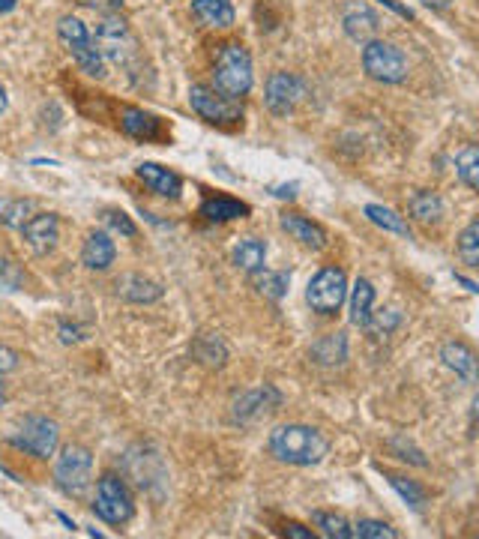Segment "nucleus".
Segmentation results:
<instances>
[{"instance_id": "obj_7", "label": "nucleus", "mask_w": 479, "mask_h": 539, "mask_svg": "<svg viewBox=\"0 0 479 539\" xmlns=\"http://www.w3.org/2000/svg\"><path fill=\"white\" fill-rule=\"evenodd\" d=\"M57 438H60L57 423H51V420H45V417H27V420L18 426V432L9 435V444H12L15 450H24L27 456L48 459V456H54V450H57Z\"/></svg>"}, {"instance_id": "obj_45", "label": "nucleus", "mask_w": 479, "mask_h": 539, "mask_svg": "<svg viewBox=\"0 0 479 539\" xmlns=\"http://www.w3.org/2000/svg\"><path fill=\"white\" fill-rule=\"evenodd\" d=\"M6 111V90H3V84H0V114Z\"/></svg>"}, {"instance_id": "obj_31", "label": "nucleus", "mask_w": 479, "mask_h": 539, "mask_svg": "<svg viewBox=\"0 0 479 539\" xmlns=\"http://www.w3.org/2000/svg\"><path fill=\"white\" fill-rule=\"evenodd\" d=\"M459 258L468 267H479V219H474L462 234H459Z\"/></svg>"}, {"instance_id": "obj_30", "label": "nucleus", "mask_w": 479, "mask_h": 539, "mask_svg": "<svg viewBox=\"0 0 479 539\" xmlns=\"http://www.w3.org/2000/svg\"><path fill=\"white\" fill-rule=\"evenodd\" d=\"M255 276V288L264 294V297H270V300H279V297H285L288 294V285H291V279L285 276V273H270V270H258V273H252Z\"/></svg>"}, {"instance_id": "obj_15", "label": "nucleus", "mask_w": 479, "mask_h": 539, "mask_svg": "<svg viewBox=\"0 0 479 539\" xmlns=\"http://www.w3.org/2000/svg\"><path fill=\"white\" fill-rule=\"evenodd\" d=\"M138 177H141L156 195H162V198H177L180 189H183V180H180L174 171H168V168H162V165H156V162L138 165Z\"/></svg>"}, {"instance_id": "obj_16", "label": "nucleus", "mask_w": 479, "mask_h": 539, "mask_svg": "<svg viewBox=\"0 0 479 539\" xmlns=\"http://www.w3.org/2000/svg\"><path fill=\"white\" fill-rule=\"evenodd\" d=\"M114 240L105 234V231H93L87 240H84V249H81V261L90 267V270H108L114 264Z\"/></svg>"}, {"instance_id": "obj_9", "label": "nucleus", "mask_w": 479, "mask_h": 539, "mask_svg": "<svg viewBox=\"0 0 479 539\" xmlns=\"http://www.w3.org/2000/svg\"><path fill=\"white\" fill-rule=\"evenodd\" d=\"M189 105L195 108L198 117H204L210 123H237L243 117V108L237 105V99H228L219 90L204 87V84H195L189 90Z\"/></svg>"}, {"instance_id": "obj_37", "label": "nucleus", "mask_w": 479, "mask_h": 539, "mask_svg": "<svg viewBox=\"0 0 479 539\" xmlns=\"http://www.w3.org/2000/svg\"><path fill=\"white\" fill-rule=\"evenodd\" d=\"M105 222H108L114 231H120L123 237H135V225L129 222V216H126V213H117V210H111V213H105Z\"/></svg>"}, {"instance_id": "obj_3", "label": "nucleus", "mask_w": 479, "mask_h": 539, "mask_svg": "<svg viewBox=\"0 0 479 539\" xmlns=\"http://www.w3.org/2000/svg\"><path fill=\"white\" fill-rule=\"evenodd\" d=\"M57 36H60V42L66 45V51L75 57V63H78L87 75H93V78H102V75H105V57L99 54L93 36L87 33V27H84L78 18L63 15L60 24H57Z\"/></svg>"}, {"instance_id": "obj_8", "label": "nucleus", "mask_w": 479, "mask_h": 539, "mask_svg": "<svg viewBox=\"0 0 479 539\" xmlns=\"http://www.w3.org/2000/svg\"><path fill=\"white\" fill-rule=\"evenodd\" d=\"M90 471H93V456L84 447H66L57 459L54 480L66 495H84L90 486Z\"/></svg>"}, {"instance_id": "obj_12", "label": "nucleus", "mask_w": 479, "mask_h": 539, "mask_svg": "<svg viewBox=\"0 0 479 539\" xmlns=\"http://www.w3.org/2000/svg\"><path fill=\"white\" fill-rule=\"evenodd\" d=\"M21 234H24L27 246H30L36 255H48V252L57 246V240H60V222H57L54 213H36V216L27 219V225L21 228Z\"/></svg>"}, {"instance_id": "obj_13", "label": "nucleus", "mask_w": 479, "mask_h": 539, "mask_svg": "<svg viewBox=\"0 0 479 539\" xmlns=\"http://www.w3.org/2000/svg\"><path fill=\"white\" fill-rule=\"evenodd\" d=\"M441 360L447 369H453L465 384H479V360L477 354L462 342H447L441 348Z\"/></svg>"}, {"instance_id": "obj_14", "label": "nucleus", "mask_w": 479, "mask_h": 539, "mask_svg": "<svg viewBox=\"0 0 479 539\" xmlns=\"http://www.w3.org/2000/svg\"><path fill=\"white\" fill-rule=\"evenodd\" d=\"M282 228H285L294 240H300L306 249H312V252H318V249L327 246V231H324L318 222H312V219H306V216H300V213H285V216H282Z\"/></svg>"}, {"instance_id": "obj_23", "label": "nucleus", "mask_w": 479, "mask_h": 539, "mask_svg": "<svg viewBox=\"0 0 479 539\" xmlns=\"http://www.w3.org/2000/svg\"><path fill=\"white\" fill-rule=\"evenodd\" d=\"M201 216H207L210 222L243 219V216H249V204L234 201V198H207V201L201 204Z\"/></svg>"}, {"instance_id": "obj_42", "label": "nucleus", "mask_w": 479, "mask_h": 539, "mask_svg": "<svg viewBox=\"0 0 479 539\" xmlns=\"http://www.w3.org/2000/svg\"><path fill=\"white\" fill-rule=\"evenodd\" d=\"M423 3H426L429 9H447V6H450V0H423Z\"/></svg>"}, {"instance_id": "obj_26", "label": "nucleus", "mask_w": 479, "mask_h": 539, "mask_svg": "<svg viewBox=\"0 0 479 539\" xmlns=\"http://www.w3.org/2000/svg\"><path fill=\"white\" fill-rule=\"evenodd\" d=\"M195 357H198L204 366H210V369H222L225 360H228V348H225V342H222L219 336L204 333V336L195 342Z\"/></svg>"}, {"instance_id": "obj_17", "label": "nucleus", "mask_w": 479, "mask_h": 539, "mask_svg": "<svg viewBox=\"0 0 479 539\" xmlns=\"http://www.w3.org/2000/svg\"><path fill=\"white\" fill-rule=\"evenodd\" d=\"M117 297H123V300H129V303H153V300L162 297V288H159L156 282L144 279V276L129 273V276H120V279H117Z\"/></svg>"}, {"instance_id": "obj_38", "label": "nucleus", "mask_w": 479, "mask_h": 539, "mask_svg": "<svg viewBox=\"0 0 479 539\" xmlns=\"http://www.w3.org/2000/svg\"><path fill=\"white\" fill-rule=\"evenodd\" d=\"M15 366H18V354L0 345V375H3V372H12Z\"/></svg>"}, {"instance_id": "obj_46", "label": "nucleus", "mask_w": 479, "mask_h": 539, "mask_svg": "<svg viewBox=\"0 0 479 539\" xmlns=\"http://www.w3.org/2000/svg\"><path fill=\"white\" fill-rule=\"evenodd\" d=\"M474 417H477V420H479V396H477V399H474Z\"/></svg>"}, {"instance_id": "obj_29", "label": "nucleus", "mask_w": 479, "mask_h": 539, "mask_svg": "<svg viewBox=\"0 0 479 539\" xmlns=\"http://www.w3.org/2000/svg\"><path fill=\"white\" fill-rule=\"evenodd\" d=\"M312 522H315V528H321V534L327 539H351L354 537V528L342 519V516H336V513H312Z\"/></svg>"}, {"instance_id": "obj_19", "label": "nucleus", "mask_w": 479, "mask_h": 539, "mask_svg": "<svg viewBox=\"0 0 479 539\" xmlns=\"http://www.w3.org/2000/svg\"><path fill=\"white\" fill-rule=\"evenodd\" d=\"M279 405V393L264 387V390H255V393H246L243 399H237V417L240 420H255L261 414H270L273 408Z\"/></svg>"}, {"instance_id": "obj_41", "label": "nucleus", "mask_w": 479, "mask_h": 539, "mask_svg": "<svg viewBox=\"0 0 479 539\" xmlns=\"http://www.w3.org/2000/svg\"><path fill=\"white\" fill-rule=\"evenodd\" d=\"M78 3H84V6H117L120 0H78Z\"/></svg>"}, {"instance_id": "obj_1", "label": "nucleus", "mask_w": 479, "mask_h": 539, "mask_svg": "<svg viewBox=\"0 0 479 539\" xmlns=\"http://www.w3.org/2000/svg\"><path fill=\"white\" fill-rule=\"evenodd\" d=\"M270 453L285 465H318L330 453L327 438L312 426H279L270 432Z\"/></svg>"}, {"instance_id": "obj_2", "label": "nucleus", "mask_w": 479, "mask_h": 539, "mask_svg": "<svg viewBox=\"0 0 479 539\" xmlns=\"http://www.w3.org/2000/svg\"><path fill=\"white\" fill-rule=\"evenodd\" d=\"M213 90L228 99H240L252 90V57L240 42H225L213 66Z\"/></svg>"}, {"instance_id": "obj_35", "label": "nucleus", "mask_w": 479, "mask_h": 539, "mask_svg": "<svg viewBox=\"0 0 479 539\" xmlns=\"http://www.w3.org/2000/svg\"><path fill=\"white\" fill-rule=\"evenodd\" d=\"M27 213H30V204H27V201H15V204H9V207L0 213V219H3L9 228H24L27 219H30Z\"/></svg>"}, {"instance_id": "obj_18", "label": "nucleus", "mask_w": 479, "mask_h": 539, "mask_svg": "<svg viewBox=\"0 0 479 539\" xmlns=\"http://www.w3.org/2000/svg\"><path fill=\"white\" fill-rule=\"evenodd\" d=\"M192 15L204 27H231L234 24V6L228 0H192Z\"/></svg>"}, {"instance_id": "obj_34", "label": "nucleus", "mask_w": 479, "mask_h": 539, "mask_svg": "<svg viewBox=\"0 0 479 539\" xmlns=\"http://www.w3.org/2000/svg\"><path fill=\"white\" fill-rule=\"evenodd\" d=\"M354 537L357 539H399V531H393L390 525L384 522H375V519H363L354 525Z\"/></svg>"}, {"instance_id": "obj_20", "label": "nucleus", "mask_w": 479, "mask_h": 539, "mask_svg": "<svg viewBox=\"0 0 479 539\" xmlns=\"http://www.w3.org/2000/svg\"><path fill=\"white\" fill-rule=\"evenodd\" d=\"M345 30L354 42H372L378 33V15L369 6H357L345 15Z\"/></svg>"}, {"instance_id": "obj_28", "label": "nucleus", "mask_w": 479, "mask_h": 539, "mask_svg": "<svg viewBox=\"0 0 479 539\" xmlns=\"http://www.w3.org/2000/svg\"><path fill=\"white\" fill-rule=\"evenodd\" d=\"M456 174H459V180H462L465 186L479 189V147L477 144L465 147V150L456 156Z\"/></svg>"}, {"instance_id": "obj_43", "label": "nucleus", "mask_w": 479, "mask_h": 539, "mask_svg": "<svg viewBox=\"0 0 479 539\" xmlns=\"http://www.w3.org/2000/svg\"><path fill=\"white\" fill-rule=\"evenodd\" d=\"M60 333H63V342H75V339H78L75 330H69V327H60Z\"/></svg>"}, {"instance_id": "obj_21", "label": "nucleus", "mask_w": 479, "mask_h": 539, "mask_svg": "<svg viewBox=\"0 0 479 539\" xmlns=\"http://www.w3.org/2000/svg\"><path fill=\"white\" fill-rule=\"evenodd\" d=\"M264 261H267V243L258 240V237H246L237 243L234 249V264L246 273H258L264 270Z\"/></svg>"}, {"instance_id": "obj_4", "label": "nucleus", "mask_w": 479, "mask_h": 539, "mask_svg": "<svg viewBox=\"0 0 479 539\" xmlns=\"http://www.w3.org/2000/svg\"><path fill=\"white\" fill-rule=\"evenodd\" d=\"M363 69L369 72V78L384 81V84H399L408 78V57L402 54V48H396L393 42L384 39H372L363 48Z\"/></svg>"}, {"instance_id": "obj_25", "label": "nucleus", "mask_w": 479, "mask_h": 539, "mask_svg": "<svg viewBox=\"0 0 479 539\" xmlns=\"http://www.w3.org/2000/svg\"><path fill=\"white\" fill-rule=\"evenodd\" d=\"M123 129L135 138H156L159 135V120L153 114H144L138 108H123Z\"/></svg>"}, {"instance_id": "obj_22", "label": "nucleus", "mask_w": 479, "mask_h": 539, "mask_svg": "<svg viewBox=\"0 0 479 539\" xmlns=\"http://www.w3.org/2000/svg\"><path fill=\"white\" fill-rule=\"evenodd\" d=\"M372 306H375V288L366 279H357L351 294V324L369 327L372 324Z\"/></svg>"}, {"instance_id": "obj_5", "label": "nucleus", "mask_w": 479, "mask_h": 539, "mask_svg": "<svg viewBox=\"0 0 479 539\" xmlns=\"http://www.w3.org/2000/svg\"><path fill=\"white\" fill-rule=\"evenodd\" d=\"M348 297V276L339 267H324L306 288V300L318 315H336Z\"/></svg>"}, {"instance_id": "obj_32", "label": "nucleus", "mask_w": 479, "mask_h": 539, "mask_svg": "<svg viewBox=\"0 0 479 539\" xmlns=\"http://www.w3.org/2000/svg\"><path fill=\"white\" fill-rule=\"evenodd\" d=\"M315 357L321 363H342L345 360V339H342V333L327 336L324 342H318L315 345Z\"/></svg>"}, {"instance_id": "obj_10", "label": "nucleus", "mask_w": 479, "mask_h": 539, "mask_svg": "<svg viewBox=\"0 0 479 539\" xmlns=\"http://www.w3.org/2000/svg\"><path fill=\"white\" fill-rule=\"evenodd\" d=\"M303 96H306V84H303L297 75H291V72H273V75L267 78L264 102H267V108H270L276 117L291 114V111L303 102Z\"/></svg>"}, {"instance_id": "obj_33", "label": "nucleus", "mask_w": 479, "mask_h": 539, "mask_svg": "<svg viewBox=\"0 0 479 539\" xmlns=\"http://www.w3.org/2000/svg\"><path fill=\"white\" fill-rule=\"evenodd\" d=\"M390 483H393V489H396L414 510H423V507H426V492H423L417 483H411V480H405V477H396V474H390Z\"/></svg>"}, {"instance_id": "obj_24", "label": "nucleus", "mask_w": 479, "mask_h": 539, "mask_svg": "<svg viewBox=\"0 0 479 539\" xmlns=\"http://www.w3.org/2000/svg\"><path fill=\"white\" fill-rule=\"evenodd\" d=\"M408 210H411V216H414L417 222L432 225V222H438V219L444 216V201H441L435 192H417V195L411 198Z\"/></svg>"}, {"instance_id": "obj_47", "label": "nucleus", "mask_w": 479, "mask_h": 539, "mask_svg": "<svg viewBox=\"0 0 479 539\" xmlns=\"http://www.w3.org/2000/svg\"><path fill=\"white\" fill-rule=\"evenodd\" d=\"M3 396H6V393H3V381H0V405H3Z\"/></svg>"}, {"instance_id": "obj_39", "label": "nucleus", "mask_w": 479, "mask_h": 539, "mask_svg": "<svg viewBox=\"0 0 479 539\" xmlns=\"http://www.w3.org/2000/svg\"><path fill=\"white\" fill-rule=\"evenodd\" d=\"M396 324H399V315H396V312H387V315H378V324H375V330H378V333H381V330H384V333H390Z\"/></svg>"}, {"instance_id": "obj_40", "label": "nucleus", "mask_w": 479, "mask_h": 539, "mask_svg": "<svg viewBox=\"0 0 479 539\" xmlns=\"http://www.w3.org/2000/svg\"><path fill=\"white\" fill-rule=\"evenodd\" d=\"M285 537L312 539L315 534H312V531H306V528H303V525H297V522H288V525H285Z\"/></svg>"}, {"instance_id": "obj_36", "label": "nucleus", "mask_w": 479, "mask_h": 539, "mask_svg": "<svg viewBox=\"0 0 479 539\" xmlns=\"http://www.w3.org/2000/svg\"><path fill=\"white\" fill-rule=\"evenodd\" d=\"M18 285H21V270L12 261H0V288L15 291Z\"/></svg>"}, {"instance_id": "obj_27", "label": "nucleus", "mask_w": 479, "mask_h": 539, "mask_svg": "<svg viewBox=\"0 0 479 539\" xmlns=\"http://www.w3.org/2000/svg\"><path fill=\"white\" fill-rule=\"evenodd\" d=\"M366 216H369L378 228H384V231H393V234H399V237H411V225H408L396 210H390V207H384V204H369V207H366Z\"/></svg>"}, {"instance_id": "obj_6", "label": "nucleus", "mask_w": 479, "mask_h": 539, "mask_svg": "<svg viewBox=\"0 0 479 539\" xmlns=\"http://www.w3.org/2000/svg\"><path fill=\"white\" fill-rule=\"evenodd\" d=\"M93 513L108 522V525H126L135 513L132 495L123 486V480H117L114 474H105L96 486V498H93Z\"/></svg>"}, {"instance_id": "obj_44", "label": "nucleus", "mask_w": 479, "mask_h": 539, "mask_svg": "<svg viewBox=\"0 0 479 539\" xmlns=\"http://www.w3.org/2000/svg\"><path fill=\"white\" fill-rule=\"evenodd\" d=\"M15 3H18V0H0V12H9V9H15Z\"/></svg>"}, {"instance_id": "obj_11", "label": "nucleus", "mask_w": 479, "mask_h": 539, "mask_svg": "<svg viewBox=\"0 0 479 539\" xmlns=\"http://www.w3.org/2000/svg\"><path fill=\"white\" fill-rule=\"evenodd\" d=\"M96 48L102 57L114 60V63H126L129 51H132V36H129V27L123 18L117 15H105L96 27Z\"/></svg>"}]
</instances>
